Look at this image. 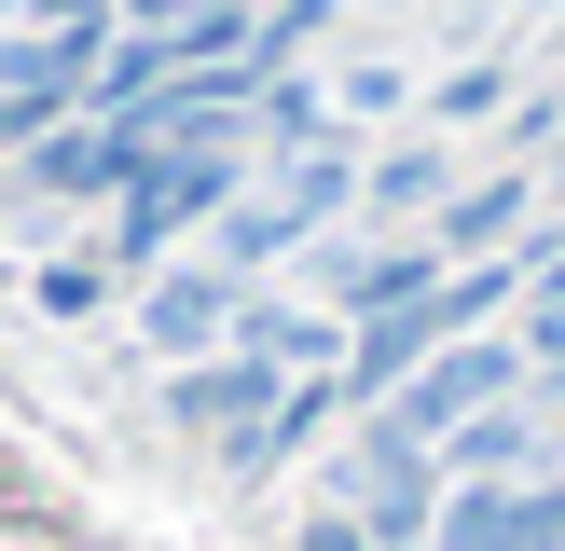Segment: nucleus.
Instances as JSON below:
<instances>
[{
  "mask_svg": "<svg viewBox=\"0 0 565 551\" xmlns=\"http://www.w3.org/2000/svg\"><path fill=\"white\" fill-rule=\"evenodd\" d=\"M524 386H552V400H565V262L524 290Z\"/></svg>",
  "mask_w": 565,
  "mask_h": 551,
  "instance_id": "nucleus-6",
  "label": "nucleus"
},
{
  "mask_svg": "<svg viewBox=\"0 0 565 551\" xmlns=\"http://www.w3.org/2000/svg\"><path fill=\"white\" fill-rule=\"evenodd\" d=\"M497 97H511V69H456V83L428 97V125H469V110H497Z\"/></svg>",
  "mask_w": 565,
  "mask_h": 551,
  "instance_id": "nucleus-8",
  "label": "nucleus"
},
{
  "mask_svg": "<svg viewBox=\"0 0 565 551\" xmlns=\"http://www.w3.org/2000/svg\"><path fill=\"white\" fill-rule=\"evenodd\" d=\"M303 551H373V538H359V523H318V538H303Z\"/></svg>",
  "mask_w": 565,
  "mask_h": 551,
  "instance_id": "nucleus-9",
  "label": "nucleus"
},
{
  "mask_svg": "<svg viewBox=\"0 0 565 551\" xmlns=\"http://www.w3.org/2000/svg\"><path fill=\"white\" fill-rule=\"evenodd\" d=\"M28 290H42V317H83V303H110V276L97 262H42Z\"/></svg>",
  "mask_w": 565,
  "mask_h": 551,
  "instance_id": "nucleus-7",
  "label": "nucleus"
},
{
  "mask_svg": "<svg viewBox=\"0 0 565 551\" xmlns=\"http://www.w3.org/2000/svg\"><path fill=\"white\" fill-rule=\"evenodd\" d=\"M248 180H263V165H248V138H207V152H166L152 180H138L125 207H110V235H97V276H166V262H180V248L207 235V220L235 207Z\"/></svg>",
  "mask_w": 565,
  "mask_h": 551,
  "instance_id": "nucleus-1",
  "label": "nucleus"
},
{
  "mask_svg": "<svg viewBox=\"0 0 565 551\" xmlns=\"http://www.w3.org/2000/svg\"><path fill=\"white\" fill-rule=\"evenodd\" d=\"M248 303H263V290H235L207 248H180L166 276H138V358H166V372H180V358H207L221 331L248 317Z\"/></svg>",
  "mask_w": 565,
  "mask_h": 551,
  "instance_id": "nucleus-4",
  "label": "nucleus"
},
{
  "mask_svg": "<svg viewBox=\"0 0 565 551\" xmlns=\"http://www.w3.org/2000/svg\"><path fill=\"white\" fill-rule=\"evenodd\" d=\"M524 14H539V0H524Z\"/></svg>",
  "mask_w": 565,
  "mask_h": 551,
  "instance_id": "nucleus-10",
  "label": "nucleus"
},
{
  "mask_svg": "<svg viewBox=\"0 0 565 551\" xmlns=\"http://www.w3.org/2000/svg\"><path fill=\"white\" fill-rule=\"evenodd\" d=\"M511 386H524V331H469V345H441L428 372L401 386V400H373V428L428 455V441H456L469 413H497V400H511Z\"/></svg>",
  "mask_w": 565,
  "mask_h": 551,
  "instance_id": "nucleus-3",
  "label": "nucleus"
},
{
  "mask_svg": "<svg viewBox=\"0 0 565 551\" xmlns=\"http://www.w3.org/2000/svg\"><path fill=\"white\" fill-rule=\"evenodd\" d=\"M152 165H166L152 110H70L55 138H28V152L0 165V193H14V207H125Z\"/></svg>",
  "mask_w": 565,
  "mask_h": 551,
  "instance_id": "nucleus-2",
  "label": "nucleus"
},
{
  "mask_svg": "<svg viewBox=\"0 0 565 551\" xmlns=\"http://www.w3.org/2000/svg\"><path fill=\"white\" fill-rule=\"evenodd\" d=\"M359 14H373V0H248V42H235V55H248V69H276V83H290L303 55H318L331 28H359Z\"/></svg>",
  "mask_w": 565,
  "mask_h": 551,
  "instance_id": "nucleus-5",
  "label": "nucleus"
}]
</instances>
